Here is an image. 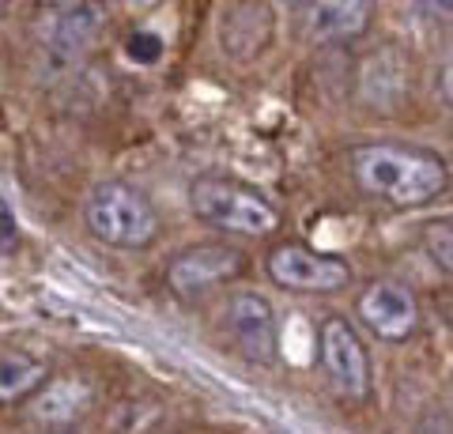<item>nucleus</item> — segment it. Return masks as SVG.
I'll return each instance as SVG.
<instances>
[{
	"instance_id": "f257e3e1",
	"label": "nucleus",
	"mask_w": 453,
	"mask_h": 434,
	"mask_svg": "<svg viewBox=\"0 0 453 434\" xmlns=\"http://www.w3.org/2000/svg\"><path fill=\"white\" fill-rule=\"evenodd\" d=\"M351 178L356 186L389 208L431 204L449 186V166L427 148L412 144H359L351 151Z\"/></svg>"
},
{
	"instance_id": "f03ea898",
	"label": "nucleus",
	"mask_w": 453,
	"mask_h": 434,
	"mask_svg": "<svg viewBox=\"0 0 453 434\" xmlns=\"http://www.w3.org/2000/svg\"><path fill=\"white\" fill-rule=\"evenodd\" d=\"M88 231L113 249H148L159 238V212L129 181H98L83 208Z\"/></svg>"
},
{
	"instance_id": "7ed1b4c3",
	"label": "nucleus",
	"mask_w": 453,
	"mask_h": 434,
	"mask_svg": "<svg viewBox=\"0 0 453 434\" xmlns=\"http://www.w3.org/2000/svg\"><path fill=\"white\" fill-rule=\"evenodd\" d=\"M189 208L193 216L226 234H250L265 238L280 227V212L268 204L265 193H257L246 181L204 174L189 186Z\"/></svg>"
},
{
	"instance_id": "20e7f679",
	"label": "nucleus",
	"mask_w": 453,
	"mask_h": 434,
	"mask_svg": "<svg viewBox=\"0 0 453 434\" xmlns=\"http://www.w3.org/2000/svg\"><path fill=\"white\" fill-rule=\"evenodd\" d=\"M246 272V254L223 242H201L170 257L166 264V287L181 302H201L216 287L231 284Z\"/></svg>"
},
{
	"instance_id": "39448f33",
	"label": "nucleus",
	"mask_w": 453,
	"mask_h": 434,
	"mask_svg": "<svg viewBox=\"0 0 453 434\" xmlns=\"http://www.w3.org/2000/svg\"><path fill=\"white\" fill-rule=\"evenodd\" d=\"M273 284L303 295H336L351 284V264L344 257L321 254L306 242H280L265 261Z\"/></svg>"
},
{
	"instance_id": "423d86ee",
	"label": "nucleus",
	"mask_w": 453,
	"mask_h": 434,
	"mask_svg": "<svg viewBox=\"0 0 453 434\" xmlns=\"http://www.w3.org/2000/svg\"><path fill=\"white\" fill-rule=\"evenodd\" d=\"M318 355H321V367H325V374H329V382H333V389L340 397H348V400L371 397V385H374L371 355H366L359 332L351 329L344 317H325L321 321Z\"/></svg>"
},
{
	"instance_id": "0eeeda50",
	"label": "nucleus",
	"mask_w": 453,
	"mask_h": 434,
	"mask_svg": "<svg viewBox=\"0 0 453 434\" xmlns=\"http://www.w3.org/2000/svg\"><path fill=\"white\" fill-rule=\"evenodd\" d=\"M223 329L250 362H261V367L276 362L280 325H276L273 302L265 295H257V291H234L223 306Z\"/></svg>"
},
{
	"instance_id": "6e6552de",
	"label": "nucleus",
	"mask_w": 453,
	"mask_h": 434,
	"mask_svg": "<svg viewBox=\"0 0 453 434\" xmlns=\"http://www.w3.org/2000/svg\"><path fill=\"white\" fill-rule=\"evenodd\" d=\"M106 11L98 4H50L42 11V49L53 65H73L103 31Z\"/></svg>"
},
{
	"instance_id": "1a4fd4ad",
	"label": "nucleus",
	"mask_w": 453,
	"mask_h": 434,
	"mask_svg": "<svg viewBox=\"0 0 453 434\" xmlns=\"http://www.w3.org/2000/svg\"><path fill=\"white\" fill-rule=\"evenodd\" d=\"M359 321L371 329L378 340H408L419 329V302L408 287L393 284V279H381V284H371L356 302Z\"/></svg>"
},
{
	"instance_id": "9d476101",
	"label": "nucleus",
	"mask_w": 453,
	"mask_h": 434,
	"mask_svg": "<svg viewBox=\"0 0 453 434\" xmlns=\"http://www.w3.org/2000/svg\"><path fill=\"white\" fill-rule=\"evenodd\" d=\"M273 38V8L268 4H234L223 11L219 42L238 61H250L268 46Z\"/></svg>"
},
{
	"instance_id": "9b49d317",
	"label": "nucleus",
	"mask_w": 453,
	"mask_h": 434,
	"mask_svg": "<svg viewBox=\"0 0 453 434\" xmlns=\"http://www.w3.org/2000/svg\"><path fill=\"white\" fill-rule=\"evenodd\" d=\"M95 404V389L88 377H53V382L42 389V393L31 400V415L38 423H50V427H68L83 419Z\"/></svg>"
},
{
	"instance_id": "f8f14e48",
	"label": "nucleus",
	"mask_w": 453,
	"mask_h": 434,
	"mask_svg": "<svg viewBox=\"0 0 453 434\" xmlns=\"http://www.w3.org/2000/svg\"><path fill=\"white\" fill-rule=\"evenodd\" d=\"M50 385V367L23 347H0V408L35 400Z\"/></svg>"
},
{
	"instance_id": "ddd939ff",
	"label": "nucleus",
	"mask_w": 453,
	"mask_h": 434,
	"mask_svg": "<svg viewBox=\"0 0 453 434\" xmlns=\"http://www.w3.org/2000/svg\"><path fill=\"white\" fill-rule=\"evenodd\" d=\"M371 27V4L363 0H329L310 8V38L318 42H351Z\"/></svg>"
},
{
	"instance_id": "4468645a",
	"label": "nucleus",
	"mask_w": 453,
	"mask_h": 434,
	"mask_svg": "<svg viewBox=\"0 0 453 434\" xmlns=\"http://www.w3.org/2000/svg\"><path fill=\"white\" fill-rule=\"evenodd\" d=\"M363 95L378 106H396L404 95V65L393 49H381L363 65Z\"/></svg>"
},
{
	"instance_id": "2eb2a0df",
	"label": "nucleus",
	"mask_w": 453,
	"mask_h": 434,
	"mask_svg": "<svg viewBox=\"0 0 453 434\" xmlns=\"http://www.w3.org/2000/svg\"><path fill=\"white\" fill-rule=\"evenodd\" d=\"M423 249L442 272L453 276V219H438L423 227Z\"/></svg>"
},
{
	"instance_id": "dca6fc26",
	"label": "nucleus",
	"mask_w": 453,
	"mask_h": 434,
	"mask_svg": "<svg viewBox=\"0 0 453 434\" xmlns=\"http://www.w3.org/2000/svg\"><path fill=\"white\" fill-rule=\"evenodd\" d=\"M125 53H129L136 65H155L163 57V38L155 31H136V34H129V46H125Z\"/></svg>"
},
{
	"instance_id": "f3484780",
	"label": "nucleus",
	"mask_w": 453,
	"mask_h": 434,
	"mask_svg": "<svg viewBox=\"0 0 453 434\" xmlns=\"http://www.w3.org/2000/svg\"><path fill=\"white\" fill-rule=\"evenodd\" d=\"M19 242V227H16V216L0 204V249H12Z\"/></svg>"
},
{
	"instance_id": "a211bd4d",
	"label": "nucleus",
	"mask_w": 453,
	"mask_h": 434,
	"mask_svg": "<svg viewBox=\"0 0 453 434\" xmlns=\"http://www.w3.org/2000/svg\"><path fill=\"white\" fill-rule=\"evenodd\" d=\"M438 91H442V99H446V106H453V49L446 53V61H442V68H438Z\"/></svg>"
},
{
	"instance_id": "6ab92c4d",
	"label": "nucleus",
	"mask_w": 453,
	"mask_h": 434,
	"mask_svg": "<svg viewBox=\"0 0 453 434\" xmlns=\"http://www.w3.org/2000/svg\"><path fill=\"white\" fill-rule=\"evenodd\" d=\"M416 434H453V419H446V415H427V419H419Z\"/></svg>"
}]
</instances>
